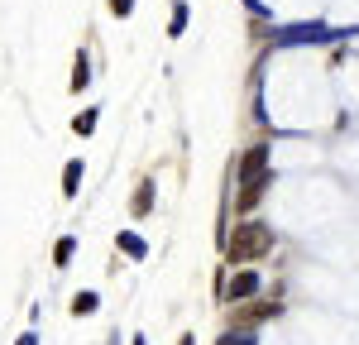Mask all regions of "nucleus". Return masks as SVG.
<instances>
[{"label": "nucleus", "instance_id": "nucleus-1", "mask_svg": "<svg viewBox=\"0 0 359 345\" xmlns=\"http://www.w3.org/2000/svg\"><path fill=\"white\" fill-rule=\"evenodd\" d=\"M264 192H269V140L249 144L245 158H240V201H235V211L249 216Z\"/></svg>", "mask_w": 359, "mask_h": 345}, {"label": "nucleus", "instance_id": "nucleus-2", "mask_svg": "<svg viewBox=\"0 0 359 345\" xmlns=\"http://www.w3.org/2000/svg\"><path fill=\"white\" fill-rule=\"evenodd\" d=\"M269 245H273V230L264 221H254V216H240L235 230L225 235V259L230 264H254V259L269 255Z\"/></svg>", "mask_w": 359, "mask_h": 345}, {"label": "nucleus", "instance_id": "nucleus-3", "mask_svg": "<svg viewBox=\"0 0 359 345\" xmlns=\"http://www.w3.org/2000/svg\"><path fill=\"white\" fill-rule=\"evenodd\" d=\"M259 288H264V278L254 269H240L230 283L221 278V302H249V297H259Z\"/></svg>", "mask_w": 359, "mask_h": 345}, {"label": "nucleus", "instance_id": "nucleus-4", "mask_svg": "<svg viewBox=\"0 0 359 345\" xmlns=\"http://www.w3.org/2000/svg\"><path fill=\"white\" fill-rule=\"evenodd\" d=\"M149 211H154V182H139L135 201H130V221H144Z\"/></svg>", "mask_w": 359, "mask_h": 345}, {"label": "nucleus", "instance_id": "nucleus-5", "mask_svg": "<svg viewBox=\"0 0 359 345\" xmlns=\"http://www.w3.org/2000/svg\"><path fill=\"white\" fill-rule=\"evenodd\" d=\"M82 172H86V168L77 163V158L62 168V192H67V197H77V192H82Z\"/></svg>", "mask_w": 359, "mask_h": 345}, {"label": "nucleus", "instance_id": "nucleus-6", "mask_svg": "<svg viewBox=\"0 0 359 345\" xmlns=\"http://www.w3.org/2000/svg\"><path fill=\"white\" fill-rule=\"evenodd\" d=\"M120 250H125V255H130V259H144V255H149V245L139 240L135 230H120Z\"/></svg>", "mask_w": 359, "mask_h": 345}, {"label": "nucleus", "instance_id": "nucleus-7", "mask_svg": "<svg viewBox=\"0 0 359 345\" xmlns=\"http://www.w3.org/2000/svg\"><path fill=\"white\" fill-rule=\"evenodd\" d=\"M91 82V62H86V53L77 58V67H72V91H82V86Z\"/></svg>", "mask_w": 359, "mask_h": 345}, {"label": "nucleus", "instance_id": "nucleus-8", "mask_svg": "<svg viewBox=\"0 0 359 345\" xmlns=\"http://www.w3.org/2000/svg\"><path fill=\"white\" fill-rule=\"evenodd\" d=\"M72 250H77V240H72V235H62V240L53 245V264H67V259H72Z\"/></svg>", "mask_w": 359, "mask_h": 345}, {"label": "nucleus", "instance_id": "nucleus-9", "mask_svg": "<svg viewBox=\"0 0 359 345\" xmlns=\"http://www.w3.org/2000/svg\"><path fill=\"white\" fill-rule=\"evenodd\" d=\"M221 345H254V331H249V326H240V331H225Z\"/></svg>", "mask_w": 359, "mask_h": 345}, {"label": "nucleus", "instance_id": "nucleus-10", "mask_svg": "<svg viewBox=\"0 0 359 345\" xmlns=\"http://www.w3.org/2000/svg\"><path fill=\"white\" fill-rule=\"evenodd\" d=\"M72 312H77V316L96 312V292H82V297H77V302H72Z\"/></svg>", "mask_w": 359, "mask_h": 345}, {"label": "nucleus", "instance_id": "nucleus-11", "mask_svg": "<svg viewBox=\"0 0 359 345\" xmlns=\"http://www.w3.org/2000/svg\"><path fill=\"white\" fill-rule=\"evenodd\" d=\"M91 130H96V106L77 115V135H91Z\"/></svg>", "mask_w": 359, "mask_h": 345}, {"label": "nucleus", "instance_id": "nucleus-12", "mask_svg": "<svg viewBox=\"0 0 359 345\" xmlns=\"http://www.w3.org/2000/svg\"><path fill=\"white\" fill-rule=\"evenodd\" d=\"M278 307H249V312H240V321H264V316H273Z\"/></svg>", "mask_w": 359, "mask_h": 345}, {"label": "nucleus", "instance_id": "nucleus-13", "mask_svg": "<svg viewBox=\"0 0 359 345\" xmlns=\"http://www.w3.org/2000/svg\"><path fill=\"white\" fill-rule=\"evenodd\" d=\"M182 25H187V10L177 5V10H172V25H168V34H182Z\"/></svg>", "mask_w": 359, "mask_h": 345}, {"label": "nucleus", "instance_id": "nucleus-14", "mask_svg": "<svg viewBox=\"0 0 359 345\" xmlns=\"http://www.w3.org/2000/svg\"><path fill=\"white\" fill-rule=\"evenodd\" d=\"M130 5H135V0H115V15H130Z\"/></svg>", "mask_w": 359, "mask_h": 345}, {"label": "nucleus", "instance_id": "nucleus-15", "mask_svg": "<svg viewBox=\"0 0 359 345\" xmlns=\"http://www.w3.org/2000/svg\"><path fill=\"white\" fill-rule=\"evenodd\" d=\"M15 345H39V336H34V331H25V336H20Z\"/></svg>", "mask_w": 359, "mask_h": 345}, {"label": "nucleus", "instance_id": "nucleus-16", "mask_svg": "<svg viewBox=\"0 0 359 345\" xmlns=\"http://www.w3.org/2000/svg\"><path fill=\"white\" fill-rule=\"evenodd\" d=\"M130 345H149V341H144V336H135V341H130Z\"/></svg>", "mask_w": 359, "mask_h": 345}, {"label": "nucleus", "instance_id": "nucleus-17", "mask_svg": "<svg viewBox=\"0 0 359 345\" xmlns=\"http://www.w3.org/2000/svg\"><path fill=\"white\" fill-rule=\"evenodd\" d=\"M177 345H192V336H182V341H177Z\"/></svg>", "mask_w": 359, "mask_h": 345}]
</instances>
